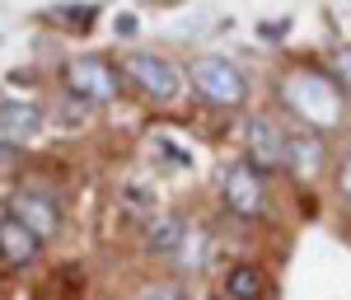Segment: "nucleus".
Masks as SVG:
<instances>
[{
    "label": "nucleus",
    "mask_w": 351,
    "mask_h": 300,
    "mask_svg": "<svg viewBox=\"0 0 351 300\" xmlns=\"http://www.w3.org/2000/svg\"><path fill=\"white\" fill-rule=\"evenodd\" d=\"M5 160H10V146H0V164H5Z\"/></svg>",
    "instance_id": "dca6fc26"
},
{
    "label": "nucleus",
    "mask_w": 351,
    "mask_h": 300,
    "mask_svg": "<svg viewBox=\"0 0 351 300\" xmlns=\"http://www.w3.org/2000/svg\"><path fill=\"white\" fill-rule=\"evenodd\" d=\"M183 240H188L183 216H160V220H150V230H145V244L155 253H173V249H183Z\"/></svg>",
    "instance_id": "9b49d317"
},
{
    "label": "nucleus",
    "mask_w": 351,
    "mask_h": 300,
    "mask_svg": "<svg viewBox=\"0 0 351 300\" xmlns=\"http://www.w3.org/2000/svg\"><path fill=\"white\" fill-rule=\"evenodd\" d=\"M286 164L295 169L300 178H314L319 174V164H324V141L319 132H295V137H286Z\"/></svg>",
    "instance_id": "9d476101"
},
{
    "label": "nucleus",
    "mask_w": 351,
    "mask_h": 300,
    "mask_svg": "<svg viewBox=\"0 0 351 300\" xmlns=\"http://www.w3.org/2000/svg\"><path fill=\"white\" fill-rule=\"evenodd\" d=\"M66 84H71V94H80L89 104H112L122 80H117V71H112L104 56H75L66 66Z\"/></svg>",
    "instance_id": "20e7f679"
},
{
    "label": "nucleus",
    "mask_w": 351,
    "mask_h": 300,
    "mask_svg": "<svg viewBox=\"0 0 351 300\" xmlns=\"http://www.w3.org/2000/svg\"><path fill=\"white\" fill-rule=\"evenodd\" d=\"M281 99H286V108L295 113L309 132H328V127L342 122V89H337V80H328L319 71H295V76H286Z\"/></svg>",
    "instance_id": "f257e3e1"
},
{
    "label": "nucleus",
    "mask_w": 351,
    "mask_h": 300,
    "mask_svg": "<svg viewBox=\"0 0 351 300\" xmlns=\"http://www.w3.org/2000/svg\"><path fill=\"white\" fill-rule=\"evenodd\" d=\"M225 291H230V300H258L267 286H263L258 268H234V273L225 277Z\"/></svg>",
    "instance_id": "f8f14e48"
},
{
    "label": "nucleus",
    "mask_w": 351,
    "mask_h": 300,
    "mask_svg": "<svg viewBox=\"0 0 351 300\" xmlns=\"http://www.w3.org/2000/svg\"><path fill=\"white\" fill-rule=\"evenodd\" d=\"M332 66H337V80H342V89H351V47H342V52L332 56Z\"/></svg>",
    "instance_id": "ddd939ff"
},
{
    "label": "nucleus",
    "mask_w": 351,
    "mask_h": 300,
    "mask_svg": "<svg viewBox=\"0 0 351 300\" xmlns=\"http://www.w3.org/2000/svg\"><path fill=\"white\" fill-rule=\"evenodd\" d=\"M337 188H342V197L351 202V160H342V169H337Z\"/></svg>",
    "instance_id": "4468645a"
},
{
    "label": "nucleus",
    "mask_w": 351,
    "mask_h": 300,
    "mask_svg": "<svg viewBox=\"0 0 351 300\" xmlns=\"http://www.w3.org/2000/svg\"><path fill=\"white\" fill-rule=\"evenodd\" d=\"M192 89L220 108H239L248 99V80L230 56H197L192 61Z\"/></svg>",
    "instance_id": "f03ea898"
},
{
    "label": "nucleus",
    "mask_w": 351,
    "mask_h": 300,
    "mask_svg": "<svg viewBox=\"0 0 351 300\" xmlns=\"http://www.w3.org/2000/svg\"><path fill=\"white\" fill-rule=\"evenodd\" d=\"M10 216L24 220L38 240H47V235L61 230V207H56L47 192H38V188H19L14 192V197H10Z\"/></svg>",
    "instance_id": "423d86ee"
},
{
    "label": "nucleus",
    "mask_w": 351,
    "mask_h": 300,
    "mask_svg": "<svg viewBox=\"0 0 351 300\" xmlns=\"http://www.w3.org/2000/svg\"><path fill=\"white\" fill-rule=\"evenodd\" d=\"M0 258H5V268H28L38 258V235L24 220L0 216Z\"/></svg>",
    "instance_id": "1a4fd4ad"
},
{
    "label": "nucleus",
    "mask_w": 351,
    "mask_h": 300,
    "mask_svg": "<svg viewBox=\"0 0 351 300\" xmlns=\"http://www.w3.org/2000/svg\"><path fill=\"white\" fill-rule=\"evenodd\" d=\"M122 71H127V80L141 84V94H150V99H173L178 94V84H183V76H178V66L173 61H164V56L155 52H132L127 61H122Z\"/></svg>",
    "instance_id": "39448f33"
},
{
    "label": "nucleus",
    "mask_w": 351,
    "mask_h": 300,
    "mask_svg": "<svg viewBox=\"0 0 351 300\" xmlns=\"http://www.w3.org/2000/svg\"><path fill=\"white\" fill-rule=\"evenodd\" d=\"M43 132V108L28 99H0V137L5 141H33Z\"/></svg>",
    "instance_id": "6e6552de"
},
{
    "label": "nucleus",
    "mask_w": 351,
    "mask_h": 300,
    "mask_svg": "<svg viewBox=\"0 0 351 300\" xmlns=\"http://www.w3.org/2000/svg\"><path fill=\"white\" fill-rule=\"evenodd\" d=\"M248 155L258 169H281L286 164V137L271 117H248Z\"/></svg>",
    "instance_id": "0eeeda50"
},
{
    "label": "nucleus",
    "mask_w": 351,
    "mask_h": 300,
    "mask_svg": "<svg viewBox=\"0 0 351 300\" xmlns=\"http://www.w3.org/2000/svg\"><path fill=\"white\" fill-rule=\"evenodd\" d=\"M220 188H225V207L243 220H258L263 216V207H267V183H263V174H258V164H230L225 169V178H220Z\"/></svg>",
    "instance_id": "7ed1b4c3"
},
{
    "label": "nucleus",
    "mask_w": 351,
    "mask_h": 300,
    "mask_svg": "<svg viewBox=\"0 0 351 300\" xmlns=\"http://www.w3.org/2000/svg\"><path fill=\"white\" fill-rule=\"evenodd\" d=\"M136 300H178V296H173L169 286H150V291H141Z\"/></svg>",
    "instance_id": "2eb2a0df"
}]
</instances>
